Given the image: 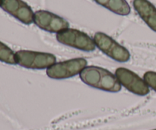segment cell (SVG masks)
I'll use <instances>...</instances> for the list:
<instances>
[{
  "instance_id": "obj_1",
  "label": "cell",
  "mask_w": 156,
  "mask_h": 130,
  "mask_svg": "<svg viewBox=\"0 0 156 130\" xmlns=\"http://www.w3.org/2000/svg\"><path fill=\"white\" fill-rule=\"evenodd\" d=\"M79 76L84 83L94 88L108 92H118L121 90L122 86L115 75L101 67H85Z\"/></svg>"
},
{
  "instance_id": "obj_2",
  "label": "cell",
  "mask_w": 156,
  "mask_h": 130,
  "mask_svg": "<svg viewBox=\"0 0 156 130\" xmlns=\"http://www.w3.org/2000/svg\"><path fill=\"white\" fill-rule=\"evenodd\" d=\"M17 64L26 69H44L56 63V56L52 53L31 50H19L15 53Z\"/></svg>"
},
{
  "instance_id": "obj_3",
  "label": "cell",
  "mask_w": 156,
  "mask_h": 130,
  "mask_svg": "<svg viewBox=\"0 0 156 130\" xmlns=\"http://www.w3.org/2000/svg\"><path fill=\"white\" fill-rule=\"evenodd\" d=\"M94 41L99 50L115 61L125 62L130 59L129 50L106 33L97 32L94 36Z\"/></svg>"
},
{
  "instance_id": "obj_4",
  "label": "cell",
  "mask_w": 156,
  "mask_h": 130,
  "mask_svg": "<svg viewBox=\"0 0 156 130\" xmlns=\"http://www.w3.org/2000/svg\"><path fill=\"white\" fill-rule=\"evenodd\" d=\"M56 40L61 44L82 51H94L96 48L94 39L87 33L76 30L67 28L56 33Z\"/></svg>"
},
{
  "instance_id": "obj_5",
  "label": "cell",
  "mask_w": 156,
  "mask_h": 130,
  "mask_svg": "<svg viewBox=\"0 0 156 130\" xmlns=\"http://www.w3.org/2000/svg\"><path fill=\"white\" fill-rule=\"evenodd\" d=\"M87 60L84 58H75L62 62H56L47 69L48 77L53 79H65L80 74L87 67Z\"/></svg>"
},
{
  "instance_id": "obj_6",
  "label": "cell",
  "mask_w": 156,
  "mask_h": 130,
  "mask_svg": "<svg viewBox=\"0 0 156 130\" xmlns=\"http://www.w3.org/2000/svg\"><path fill=\"white\" fill-rule=\"evenodd\" d=\"M115 76L121 86L124 87L133 94L146 96L149 93V87L144 79L131 70L120 67L117 69Z\"/></svg>"
},
{
  "instance_id": "obj_7",
  "label": "cell",
  "mask_w": 156,
  "mask_h": 130,
  "mask_svg": "<svg viewBox=\"0 0 156 130\" xmlns=\"http://www.w3.org/2000/svg\"><path fill=\"white\" fill-rule=\"evenodd\" d=\"M34 22L38 27L50 33H57L69 27V23L63 18L45 10L35 12Z\"/></svg>"
},
{
  "instance_id": "obj_8",
  "label": "cell",
  "mask_w": 156,
  "mask_h": 130,
  "mask_svg": "<svg viewBox=\"0 0 156 130\" xmlns=\"http://www.w3.org/2000/svg\"><path fill=\"white\" fill-rule=\"evenodd\" d=\"M0 7L24 24L34 22V13L31 8L23 0H0Z\"/></svg>"
},
{
  "instance_id": "obj_9",
  "label": "cell",
  "mask_w": 156,
  "mask_h": 130,
  "mask_svg": "<svg viewBox=\"0 0 156 130\" xmlns=\"http://www.w3.org/2000/svg\"><path fill=\"white\" fill-rule=\"evenodd\" d=\"M133 7L140 18L156 32V8L149 0H133Z\"/></svg>"
},
{
  "instance_id": "obj_10",
  "label": "cell",
  "mask_w": 156,
  "mask_h": 130,
  "mask_svg": "<svg viewBox=\"0 0 156 130\" xmlns=\"http://www.w3.org/2000/svg\"><path fill=\"white\" fill-rule=\"evenodd\" d=\"M94 1L117 15H128L130 13V6L126 0H94Z\"/></svg>"
},
{
  "instance_id": "obj_11",
  "label": "cell",
  "mask_w": 156,
  "mask_h": 130,
  "mask_svg": "<svg viewBox=\"0 0 156 130\" xmlns=\"http://www.w3.org/2000/svg\"><path fill=\"white\" fill-rule=\"evenodd\" d=\"M0 61L5 63L15 65L17 64L15 53L7 45L0 41Z\"/></svg>"
},
{
  "instance_id": "obj_12",
  "label": "cell",
  "mask_w": 156,
  "mask_h": 130,
  "mask_svg": "<svg viewBox=\"0 0 156 130\" xmlns=\"http://www.w3.org/2000/svg\"><path fill=\"white\" fill-rule=\"evenodd\" d=\"M143 79L146 82L148 86L156 92V72H146L143 76Z\"/></svg>"
},
{
  "instance_id": "obj_13",
  "label": "cell",
  "mask_w": 156,
  "mask_h": 130,
  "mask_svg": "<svg viewBox=\"0 0 156 130\" xmlns=\"http://www.w3.org/2000/svg\"><path fill=\"white\" fill-rule=\"evenodd\" d=\"M153 130H156V129H153Z\"/></svg>"
}]
</instances>
